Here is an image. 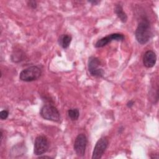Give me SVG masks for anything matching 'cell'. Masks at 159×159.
Returning <instances> with one entry per match:
<instances>
[{
  "label": "cell",
  "instance_id": "obj_7",
  "mask_svg": "<svg viewBox=\"0 0 159 159\" xmlns=\"http://www.w3.org/2000/svg\"><path fill=\"white\" fill-rule=\"evenodd\" d=\"M99 60L94 57H91L88 60V70L90 74L96 77H102L104 73V70L99 68Z\"/></svg>",
  "mask_w": 159,
  "mask_h": 159
},
{
  "label": "cell",
  "instance_id": "obj_8",
  "mask_svg": "<svg viewBox=\"0 0 159 159\" xmlns=\"http://www.w3.org/2000/svg\"><path fill=\"white\" fill-rule=\"evenodd\" d=\"M124 39V36L121 34H119V33L111 34L107 36H106L98 40L95 44V47L96 48L102 47L107 45L109 43H110L113 40L122 41Z\"/></svg>",
  "mask_w": 159,
  "mask_h": 159
},
{
  "label": "cell",
  "instance_id": "obj_6",
  "mask_svg": "<svg viewBox=\"0 0 159 159\" xmlns=\"http://www.w3.org/2000/svg\"><path fill=\"white\" fill-rule=\"evenodd\" d=\"M87 145V138L83 134L78 135L74 142V150L78 156L83 157L85 153Z\"/></svg>",
  "mask_w": 159,
  "mask_h": 159
},
{
  "label": "cell",
  "instance_id": "obj_3",
  "mask_svg": "<svg viewBox=\"0 0 159 159\" xmlns=\"http://www.w3.org/2000/svg\"><path fill=\"white\" fill-rule=\"evenodd\" d=\"M40 116L45 119L54 122H58L60 114L58 109L51 104L44 105L40 109Z\"/></svg>",
  "mask_w": 159,
  "mask_h": 159
},
{
  "label": "cell",
  "instance_id": "obj_11",
  "mask_svg": "<svg viewBox=\"0 0 159 159\" xmlns=\"http://www.w3.org/2000/svg\"><path fill=\"white\" fill-rule=\"evenodd\" d=\"M71 36L68 34L62 35L59 39V43L63 48H66L69 47L71 41Z\"/></svg>",
  "mask_w": 159,
  "mask_h": 159
},
{
  "label": "cell",
  "instance_id": "obj_5",
  "mask_svg": "<svg viewBox=\"0 0 159 159\" xmlns=\"http://www.w3.org/2000/svg\"><path fill=\"white\" fill-rule=\"evenodd\" d=\"M108 145V140L107 137H102L100 138L96 142L93 152L92 158L99 159L102 157Z\"/></svg>",
  "mask_w": 159,
  "mask_h": 159
},
{
  "label": "cell",
  "instance_id": "obj_15",
  "mask_svg": "<svg viewBox=\"0 0 159 159\" xmlns=\"http://www.w3.org/2000/svg\"><path fill=\"white\" fill-rule=\"evenodd\" d=\"M134 101H129L127 102V106L129 107H131L134 105Z\"/></svg>",
  "mask_w": 159,
  "mask_h": 159
},
{
  "label": "cell",
  "instance_id": "obj_13",
  "mask_svg": "<svg viewBox=\"0 0 159 159\" xmlns=\"http://www.w3.org/2000/svg\"><path fill=\"white\" fill-rule=\"evenodd\" d=\"M9 112L6 110H3L0 112V118L1 120H5L7 118Z\"/></svg>",
  "mask_w": 159,
  "mask_h": 159
},
{
  "label": "cell",
  "instance_id": "obj_4",
  "mask_svg": "<svg viewBox=\"0 0 159 159\" xmlns=\"http://www.w3.org/2000/svg\"><path fill=\"white\" fill-rule=\"evenodd\" d=\"M49 148V143L46 137L39 135L36 137L34 142V153L36 155H41L47 152Z\"/></svg>",
  "mask_w": 159,
  "mask_h": 159
},
{
  "label": "cell",
  "instance_id": "obj_2",
  "mask_svg": "<svg viewBox=\"0 0 159 159\" xmlns=\"http://www.w3.org/2000/svg\"><path fill=\"white\" fill-rule=\"evenodd\" d=\"M42 74L41 69L37 66H32L23 70L19 75V78L23 81L29 82L37 80Z\"/></svg>",
  "mask_w": 159,
  "mask_h": 159
},
{
  "label": "cell",
  "instance_id": "obj_12",
  "mask_svg": "<svg viewBox=\"0 0 159 159\" xmlns=\"http://www.w3.org/2000/svg\"><path fill=\"white\" fill-rule=\"evenodd\" d=\"M68 117L71 120H76L80 116V112L78 109H71L68 111Z\"/></svg>",
  "mask_w": 159,
  "mask_h": 159
},
{
  "label": "cell",
  "instance_id": "obj_9",
  "mask_svg": "<svg viewBox=\"0 0 159 159\" xmlns=\"http://www.w3.org/2000/svg\"><path fill=\"white\" fill-rule=\"evenodd\" d=\"M157 56L155 53L152 50L147 51L143 57V63L147 68L153 67L156 63Z\"/></svg>",
  "mask_w": 159,
  "mask_h": 159
},
{
  "label": "cell",
  "instance_id": "obj_14",
  "mask_svg": "<svg viewBox=\"0 0 159 159\" xmlns=\"http://www.w3.org/2000/svg\"><path fill=\"white\" fill-rule=\"evenodd\" d=\"M27 4L32 9H35V8L37 7V2L35 1H28Z\"/></svg>",
  "mask_w": 159,
  "mask_h": 159
},
{
  "label": "cell",
  "instance_id": "obj_16",
  "mask_svg": "<svg viewBox=\"0 0 159 159\" xmlns=\"http://www.w3.org/2000/svg\"><path fill=\"white\" fill-rule=\"evenodd\" d=\"M89 2H90V3L96 5V4H98V3H99L100 2L98 1H89Z\"/></svg>",
  "mask_w": 159,
  "mask_h": 159
},
{
  "label": "cell",
  "instance_id": "obj_1",
  "mask_svg": "<svg viewBox=\"0 0 159 159\" xmlns=\"http://www.w3.org/2000/svg\"><path fill=\"white\" fill-rule=\"evenodd\" d=\"M135 34L137 42L140 44H145L149 41L152 36V30L148 19H143L140 21Z\"/></svg>",
  "mask_w": 159,
  "mask_h": 159
},
{
  "label": "cell",
  "instance_id": "obj_10",
  "mask_svg": "<svg viewBox=\"0 0 159 159\" xmlns=\"http://www.w3.org/2000/svg\"><path fill=\"white\" fill-rule=\"evenodd\" d=\"M115 13L122 22H126L127 20V16L123 11V8L121 5L118 4L115 7Z\"/></svg>",
  "mask_w": 159,
  "mask_h": 159
}]
</instances>
